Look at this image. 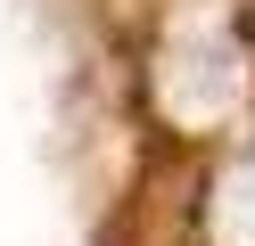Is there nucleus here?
Segmentation results:
<instances>
[{
	"mask_svg": "<svg viewBox=\"0 0 255 246\" xmlns=\"http://www.w3.org/2000/svg\"><path fill=\"white\" fill-rule=\"evenodd\" d=\"M214 230H222V246H255V164L222 189V222Z\"/></svg>",
	"mask_w": 255,
	"mask_h": 246,
	"instance_id": "f257e3e1",
	"label": "nucleus"
}]
</instances>
